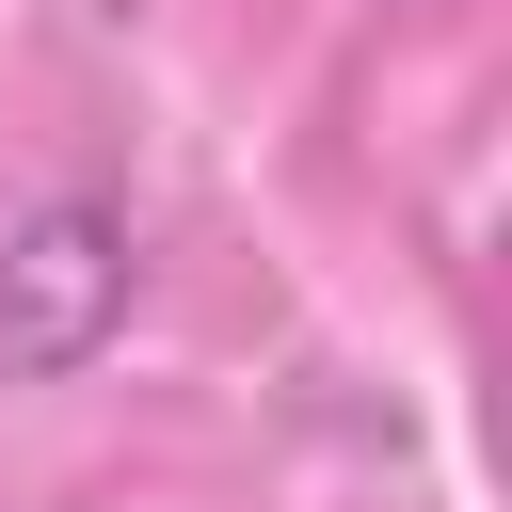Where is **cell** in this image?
<instances>
[{
	"label": "cell",
	"instance_id": "6da1fadb",
	"mask_svg": "<svg viewBox=\"0 0 512 512\" xmlns=\"http://www.w3.org/2000/svg\"><path fill=\"white\" fill-rule=\"evenodd\" d=\"M128 224L96 192H48L32 224H0V384H64L128 336Z\"/></svg>",
	"mask_w": 512,
	"mask_h": 512
}]
</instances>
